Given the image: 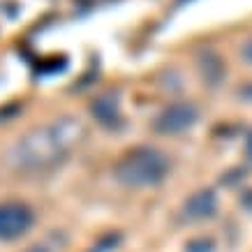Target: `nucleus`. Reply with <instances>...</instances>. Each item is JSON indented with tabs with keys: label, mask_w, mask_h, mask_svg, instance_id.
Instances as JSON below:
<instances>
[{
	"label": "nucleus",
	"mask_w": 252,
	"mask_h": 252,
	"mask_svg": "<svg viewBox=\"0 0 252 252\" xmlns=\"http://www.w3.org/2000/svg\"><path fill=\"white\" fill-rule=\"evenodd\" d=\"M81 127L65 132L63 125H56L54 130H37L23 137L9 153V164L21 171H37L49 169L67 153L72 141L77 139Z\"/></svg>",
	"instance_id": "obj_1"
},
{
	"label": "nucleus",
	"mask_w": 252,
	"mask_h": 252,
	"mask_svg": "<svg viewBox=\"0 0 252 252\" xmlns=\"http://www.w3.org/2000/svg\"><path fill=\"white\" fill-rule=\"evenodd\" d=\"M169 174V160L164 153L158 148H134L127 155H123L121 162L114 169L116 183L130 190H148V188H158V185L167 178Z\"/></svg>",
	"instance_id": "obj_2"
},
{
	"label": "nucleus",
	"mask_w": 252,
	"mask_h": 252,
	"mask_svg": "<svg viewBox=\"0 0 252 252\" xmlns=\"http://www.w3.org/2000/svg\"><path fill=\"white\" fill-rule=\"evenodd\" d=\"M35 224V213L23 201H2L0 204V241H19Z\"/></svg>",
	"instance_id": "obj_3"
},
{
	"label": "nucleus",
	"mask_w": 252,
	"mask_h": 252,
	"mask_svg": "<svg viewBox=\"0 0 252 252\" xmlns=\"http://www.w3.org/2000/svg\"><path fill=\"white\" fill-rule=\"evenodd\" d=\"M199 111L190 102H174L153 121L158 134H181L197 123Z\"/></svg>",
	"instance_id": "obj_4"
},
{
	"label": "nucleus",
	"mask_w": 252,
	"mask_h": 252,
	"mask_svg": "<svg viewBox=\"0 0 252 252\" xmlns=\"http://www.w3.org/2000/svg\"><path fill=\"white\" fill-rule=\"evenodd\" d=\"M215 213H218V194L211 188H201V190L192 192L183 204V218L190 222L211 220Z\"/></svg>",
	"instance_id": "obj_5"
},
{
	"label": "nucleus",
	"mask_w": 252,
	"mask_h": 252,
	"mask_svg": "<svg viewBox=\"0 0 252 252\" xmlns=\"http://www.w3.org/2000/svg\"><path fill=\"white\" fill-rule=\"evenodd\" d=\"M93 116L102 121L104 125H114V121L118 118V107H116L114 95H104L93 102Z\"/></svg>",
	"instance_id": "obj_6"
},
{
	"label": "nucleus",
	"mask_w": 252,
	"mask_h": 252,
	"mask_svg": "<svg viewBox=\"0 0 252 252\" xmlns=\"http://www.w3.org/2000/svg\"><path fill=\"white\" fill-rule=\"evenodd\" d=\"M185 252H215L213 238H192L185 245Z\"/></svg>",
	"instance_id": "obj_7"
},
{
	"label": "nucleus",
	"mask_w": 252,
	"mask_h": 252,
	"mask_svg": "<svg viewBox=\"0 0 252 252\" xmlns=\"http://www.w3.org/2000/svg\"><path fill=\"white\" fill-rule=\"evenodd\" d=\"M241 56H243L245 63H250V65H252V37L248 39L243 46H241Z\"/></svg>",
	"instance_id": "obj_8"
},
{
	"label": "nucleus",
	"mask_w": 252,
	"mask_h": 252,
	"mask_svg": "<svg viewBox=\"0 0 252 252\" xmlns=\"http://www.w3.org/2000/svg\"><path fill=\"white\" fill-rule=\"evenodd\" d=\"M245 158H248V164L252 167V132L248 134V141H245Z\"/></svg>",
	"instance_id": "obj_9"
},
{
	"label": "nucleus",
	"mask_w": 252,
	"mask_h": 252,
	"mask_svg": "<svg viewBox=\"0 0 252 252\" xmlns=\"http://www.w3.org/2000/svg\"><path fill=\"white\" fill-rule=\"evenodd\" d=\"M241 97H243L245 102H252V81H250V84H245L243 88H241Z\"/></svg>",
	"instance_id": "obj_10"
},
{
	"label": "nucleus",
	"mask_w": 252,
	"mask_h": 252,
	"mask_svg": "<svg viewBox=\"0 0 252 252\" xmlns=\"http://www.w3.org/2000/svg\"><path fill=\"white\" fill-rule=\"evenodd\" d=\"M23 252H49V250H46L44 245H31V248H26Z\"/></svg>",
	"instance_id": "obj_11"
}]
</instances>
